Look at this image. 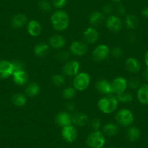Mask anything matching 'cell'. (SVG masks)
I'll return each mask as SVG.
<instances>
[{
    "mask_svg": "<svg viewBox=\"0 0 148 148\" xmlns=\"http://www.w3.org/2000/svg\"><path fill=\"white\" fill-rule=\"evenodd\" d=\"M50 21L54 29L58 31H64L70 24L69 15L62 10H58L54 12L51 16Z\"/></svg>",
    "mask_w": 148,
    "mask_h": 148,
    "instance_id": "6da1fadb",
    "label": "cell"
},
{
    "mask_svg": "<svg viewBox=\"0 0 148 148\" xmlns=\"http://www.w3.org/2000/svg\"><path fill=\"white\" fill-rule=\"evenodd\" d=\"M119 102L116 96L110 94L102 97L98 101L97 106L102 113L105 114H110L117 109Z\"/></svg>",
    "mask_w": 148,
    "mask_h": 148,
    "instance_id": "7a4b0ae2",
    "label": "cell"
},
{
    "mask_svg": "<svg viewBox=\"0 0 148 148\" xmlns=\"http://www.w3.org/2000/svg\"><path fill=\"white\" fill-rule=\"evenodd\" d=\"M115 119L120 126L126 127L131 126L134 123V116L130 110L127 108H122L118 111Z\"/></svg>",
    "mask_w": 148,
    "mask_h": 148,
    "instance_id": "3957f363",
    "label": "cell"
},
{
    "mask_svg": "<svg viewBox=\"0 0 148 148\" xmlns=\"http://www.w3.org/2000/svg\"><path fill=\"white\" fill-rule=\"evenodd\" d=\"M90 81V76L87 73L79 72L76 76H74L73 86L76 91L83 92L89 86Z\"/></svg>",
    "mask_w": 148,
    "mask_h": 148,
    "instance_id": "277c9868",
    "label": "cell"
},
{
    "mask_svg": "<svg viewBox=\"0 0 148 148\" xmlns=\"http://www.w3.org/2000/svg\"><path fill=\"white\" fill-rule=\"evenodd\" d=\"M86 144L90 148H102L105 144L103 133L99 131H94L88 136Z\"/></svg>",
    "mask_w": 148,
    "mask_h": 148,
    "instance_id": "5b68a950",
    "label": "cell"
},
{
    "mask_svg": "<svg viewBox=\"0 0 148 148\" xmlns=\"http://www.w3.org/2000/svg\"><path fill=\"white\" fill-rule=\"evenodd\" d=\"M110 53V48L105 45H100L97 47L92 52V58L96 62H101L108 58Z\"/></svg>",
    "mask_w": 148,
    "mask_h": 148,
    "instance_id": "8992f818",
    "label": "cell"
},
{
    "mask_svg": "<svg viewBox=\"0 0 148 148\" xmlns=\"http://www.w3.org/2000/svg\"><path fill=\"white\" fill-rule=\"evenodd\" d=\"M111 85L113 93L118 95L126 92L128 87V82L125 78L119 76L111 82Z\"/></svg>",
    "mask_w": 148,
    "mask_h": 148,
    "instance_id": "52a82bcc",
    "label": "cell"
},
{
    "mask_svg": "<svg viewBox=\"0 0 148 148\" xmlns=\"http://www.w3.org/2000/svg\"><path fill=\"white\" fill-rule=\"evenodd\" d=\"M121 19L119 16L116 15H110L106 20V27L108 30L113 32H119L122 28Z\"/></svg>",
    "mask_w": 148,
    "mask_h": 148,
    "instance_id": "ba28073f",
    "label": "cell"
},
{
    "mask_svg": "<svg viewBox=\"0 0 148 148\" xmlns=\"http://www.w3.org/2000/svg\"><path fill=\"white\" fill-rule=\"evenodd\" d=\"M61 134L64 140L68 142H73L78 136V132L76 127L72 124L62 128Z\"/></svg>",
    "mask_w": 148,
    "mask_h": 148,
    "instance_id": "9c48e42d",
    "label": "cell"
},
{
    "mask_svg": "<svg viewBox=\"0 0 148 148\" xmlns=\"http://www.w3.org/2000/svg\"><path fill=\"white\" fill-rule=\"evenodd\" d=\"M87 52V45L82 41H75L70 46V52L75 56H83Z\"/></svg>",
    "mask_w": 148,
    "mask_h": 148,
    "instance_id": "30bf717a",
    "label": "cell"
},
{
    "mask_svg": "<svg viewBox=\"0 0 148 148\" xmlns=\"http://www.w3.org/2000/svg\"><path fill=\"white\" fill-rule=\"evenodd\" d=\"M80 71V64L77 60L67 62L63 66V73L68 76H76Z\"/></svg>",
    "mask_w": 148,
    "mask_h": 148,
    "instance_id": "8fae6325",
    "label": "cell"
},
{
    "mask_svg": "<svg viewBox=\"0 0 148 148\" xmlns=\"http://www.w3.org/2000/svg\"><path fill=\"white\" fill-rule=\"evenodd\" d=\"M14 73L12 62L8 60H0V78L7 79L12 76Z\"/></svg>",
    "mask_w": 148,
    "mask_h": 148,
    "instance_id": "7c38bea8",
    "label": "cell"
},
{
    "mask_svg": "<svg viewBox=\"0 0 148 148\" xmlns=\"http://www.w3.org/2000/svg\"><path fill=\"white\" fill-rule=\"evenodd\" d=\"M99 38L98 31L93 26L88 27L84 32V39L88 44H95Z\"/></svg>",
    "mask_w": 148,
    "mask_h": 148,
    "instance_id": "4fadbf2b",
    "label": "cell"
},
{
    "mask_svg": "<svg viewBox=\"0 0 148 148\" xmlns=\"http://www.w3.org/2000/svg\"><path fill=\"white\" fill-rule=\"evenodd\" d=\"M96 89L99 93L102 94L104 95H110V94L113 93L111 83L105 79H99L97 82Z\"/></svg>",
    "mask_w": 148,
    "mask_h": 148,
    "instance_id": "5bb4252c",
    "label": "cell"
},
{
    "mask_svg": "<svg viewBox=\"0 0 148 148\" xmlns=\"http://www.w3.org/2000/svg\"><path fill=\"white\" fill-rule=\"evenodd\" d=\"M55 122L61 127L72 124V116L67 112H60L55 117Z\"/></svg>",
    "mask_w": 148,
    "mask_h": 148,
    "instance_id": "9a60e30c",
    "label": "cell"
},
{
    "mask_svg": "<svg viewBox=\"0 0 148 148\" xmlns=\"http://www.w3.org/2000/svg\"><path fill=\"white\" fill-rule=\"evenodd\" d=\"M42 31V25L36 20H31L27 24V31L31 36H38Z\"/></svg>",
    "mask_w": 148,
    "mask_h": 148,
    "instance_id": "2e32d148",
    "label": "cell"
},
{
    "mask_svg": "<svg viewBox=\"0 0 148 148\" xmlns=\"http://www.w3.org/2000/svg\"><path fill=\"white\" fill-rule=\"evenodd\" d=\"M137 99L142 105H148V84L141 85L137 89Z\"/></svg>",
    "mask_w": 148,
    "mask_h": 148,
    "instance_id": "e0dca14e",
    "label": "cell"
},
{
    "mask_svg": "<svg viewBox=\"0 0 148 148\" xmlns=\"http://www.w3.org/2000/svg\"><path fill=\"white\" fill-rule=\"evenodd\" d=\"M28 22L26 15L23 13H18L14 15L11 20V25L14 28L19 29L23 27Z\"/></svg>",
    "mask_w": 148,
    "mask_h": 148,
    "instance_id": "ac0fdd59",
    "label": "cell"
},
{
    "mask_svg": "<svg viewBox=\"0 0 148 148\" xmlns=\"http://www.w3.org/2000/svg\"><path fill=\"white\" fill-rule=\"evenodd\" d=\"M12 78L14 82L19 86L26 84L28 81V76L25 70L15 71L12 74Z\"/></svg>",
    "mask_w": 148,
    "mask_h": 148,
    "instance_id": "d6986e66",
    "label": "cell"
},
{
    "mask_svg": "<svg viewBox=\"0 0 148 148\" xmlns=\"http://www.w3.org/2000/svg\"><path fill=\"white\" fill-rule=\"evenodd\" d=\"M89 122V117L82 112L75 113L72 116V123L79 127H84Z\"/></svg>",
    "mask_w": 148,
    "mask_h": 148,
    "instance_id": "ffe728a7",
    "label": "cell"
},
{
    "mask_svg": "<svg viewBox=\"0 0 148 148\" xmlns=\"http://www.w3.org/2000/svg\"><path fill=\"white\" fill-rule=\"evenodd\" d=\"M49 45L55 49H61L65 45V39L62 36L55 34L49 39Z\"/></svg>",
    "mask_w": 148,
    "mask_h": 148,
    "instance_id": "44dd1931",
    "label": "cell"
},
{
    "mask_svg": "<svg viewBox=\"0 0 148 148\" xmlns=\"http://www.w3.org/2000/svg\"><path fill=\"white\" fill-rule=\"evenodd\" d=\"M126 68L128 71L136 73L141 70V64L134 58H129L126 60Z\"/></svg>",
    "mask_w": 148,
    "mask_h": 148,
    "instance_id": "7402d4cb",
    "label": "cell"
},
{
    "mask_svg": "<svg viewBox=\"0 0 148 148\" xmlns=\"http://www.w3.org/2000/svg\"><path fill=\"white\" fill-rule=\"evenodd\" d=\"M49 51V45L45 42H39L36 44L34 49V54L39 58L45 57Z\"/></svg>",
    "mask_w": 148,
    "mask_h": 148,
    "instance_id": "603a6c76",
    "label": "cell"
},
{
    "mask_svg": "<svg viewBox=\"0 0 148 148\" xmlns=\"http://www.w3.org/2000/svg\"><path fill=\"white\" fill-rule=\"evenodd\" d=\"M104 19H105V17H104V14L102 12H99V11H95L90 15L89 21V23L92 26L96 27L100 25L103 23Z\"/></svg>",
    "mask_w": 148,
    "mask_h": 148,
    "instance_id": "cb8c5ba5",
    "label": "cell"
},
{
    "mask_svg": "<svg viewBox=\"0 0 148 148\" xmlns=\"http://www.w3.org/2000/svg\"><path fill=\"white\" fill-rule=\"evenodd\" d=\"M119 132V126L113 123H106L102 128L103 134L108 136H114Z\"/></svg>",
    "mask_w": 148,
    "mask_h": 148,
    "instance_id": "d4e9b609",
    "label": "cell"
},
{
    "mask_svg": "<svg viewBox=\"0 0 148 148\" xmlns=\"http://www.w3.org/2000/svg\"><path fill=\"white\" fill-rule=\"evenodd\" d=\"M125 24L129 29L134 30L139 25V19L136 15L134 14H129L125 18Z\"/></svg>",
    "mask_w": 148,
    "mask_h": 148,
    "instance_id": "484cf974",
    "label": "cell"
},
{
    "mask_svg": "<svg viewBox=\"0 0 148 148\" xmlns=\"http://www.w3.org/2000/svg\"><path fill=\"white\" fill-rule=\"evenodd\" d=\"M25 92V95L27 96L33 97L36 96L39 93V92H40V86L36 83H31L26 86Z\"/></svg>",
    "mask_w": 148,
    "mask_h": 148,
    "instance_id": "4316f807",
    "label": "cell"
},
{
    "mask_svg": "<svg viewBox=\"0 0 148 148\" xmlns=\"http://www.w3.org/2000/svg\"><path fill=\"white\" fill-rule=\"evenodd\" d=\"M12 102L15 106L23 107L27 103V98L21 93H16L12 97Z\"/></svg>",
    "mask_w": 148,
    "mask_h": 148,
    "instance_id": "83f0119b",
    "label": "cell"
},
{
    "mask_svg": "<svg viewBox=\"0 0 148 148\" xmlns=\"http://www.w3.org/2000/svg\"><path fill=\"white\" fill-rule=\"evenodd\" d=\"M128 139L131 142H136L140 136V130L136 126H132L129 129L127 132Z\"/></svg>",
    "mask_w": 148,
    "mask_h": 148,
    "instance_id": "f1b7e54d",
    "label": "cell"
},
{
    "mask_svg": "<svg viewBox=\"0 0 148 148\" xmlns=\"http://www.w3.org/2000/svg\"><path fill=\"white\" fill-rule=\"evenodd\" d=\"M76 95V90L73 86H68L65 88L62 92V96L66 99H72L73 98L75 97Z\"/></svg>",
    "mask_w": 148,
    "mask_h": 148,
    "instance_id": "f546056e",
    "label": "cell"
},
{
    "mask_svg": "<svg viewBox=\"0 0 148 148\" xmlns=\"http://www.w3.org/2000/svg\"><path fill=\"white\" fill-rule=\"evenodd\" d=\"M52 82L55 86L60 87V86H62L65 84V77H64V76L61 75V74H55L52 78Z\"/></svg>",
    "mask_w": 148,
    "mask_h": 148,
    "instance_id": "4dcf8cb0",
    "label": "cell"
},
{
    "mask_svg": "<svg viewBox=\"0 0 148 148\" xmlns=\"http://www.w3.org/2000/svg\"><path fill=\"white\" fill-rule=\"evenodd\" d=\"M119 102H130L133 100V96L132 94L128 93V92H123V93L118 95L116 96Z\"/></svg>",
    "mask_w": 148,
    "mask_h": 148,
    "instance_id": "1f68e13d",
    "label": "cell"
},
{
    "mask_svg": "<svg viewBox=\"0 0 148 148\" xmlns=\"http://www.w3.org/2000/svg\"><path fill=\"white\" fill-rule=\"evenodd\" d=\"M39 7L45 12H49L52 10V4L48 0H41L39 3Z\"/></svg>",
    "mask_w": 148,
    "mask_h": 148,
    "instance_id": "d6a6232c",
    "label": "cell"
},
{
    "mask_svg": "<svg viewBox=\"0 0 148 148\" xmlns=\"http://www.w3.org/2000/svg\"><path fill=\"white\" fill-rule=\"evenodd\" d=\"M57 58L60 61H62V62H65L68 60L70 58V52H68L67 50H62L58 54Z\"/></svg>",
    "mask_w": 148,
    "mask_h": 148,
    "instance_id": "836d02e7",
    "label": "cell"
},
{
    "mask_svg": "<svg viewBox=\"0 0 148 148\" xmlns=\"http://www.w3.org/2000/svg\"><path fill=\"white\" fill-rule=\"evenodd\" d=\"M12 66H13L14 72L15 71H22V70H25V66H24V64L22 61L19 60H15L12 62Z\"/></svg>",
    "mask_w": 148,
    "mask_h": 148,
    "instance_id": "e575fe53",
    "label": "cell"
},
{
    "mask_svg": "<svg viewBox=\"0 0 148 148\" xmlns=\"http://www.w3.org/2000/svg\"><path fill=\"white\" fill-rule=\"evenodd\" d=\"M128 86L132 89H138L140 85V82L136 78H132L130 79L129 82H128Z\"/></svg>",
    "mask_w": 148,
    "mask_h": 148,
    "instance_id": "d590c367",
    "label": "cell"
},
{
    "mask_svg": "<svg viewBox=\"0 0 148 148\" xmlns=\"http://www.w3.org/2000/svg\"><path fill=\"white\" fill-rule=\"evenodd\" d=\"M67 2H68V0H52V5L54 8L60 10L65 7Z\"/></svg>",
    "mask_w": 148,
    "mask_h": 148,
    "instance_id": "8d00e7d4",
    "label": "cell"
},
{
    "mask_svg": "<svg viewBox=\"0 0 148 148\" xmlns=\"http://www.w3.org/2000/svg\"><path fill=\"white\" fill-rule=\"evenodd\" d=\"M101 126L100 120L97 118H94L90 121V126L94 131H99Z\"/></svg>",
    "mask_w": 148,
    "mask_h": 148,
    "instance_id": "74e56055",
    "label": "cell"
},
{
    "mask_svg": "<svg viewBox=\"0 0 148 148\" xmlns=\"http://www.w3.org/2000/svg\"><path fill=\"white\" fill-rule=\"evenodd\" d=\"M110 53L112 56L115 58H120L123 56V51L121 47H115L110 51Z\"/></svg>",
    "mask_w": 148,
    "mask_h": 148,
    "instance_id": "f35d334b",
    "label": "cell"
},
{
    "mask_svg": "<svg viewBox=\"0 0 148 148\" xmlns=\"http://www.w3.org/2000/svg\"><path fill=\"white\" fill-rule=\"evenodd\" d=\"M113 8L110 4H105L102 8V13L105 15H110L113 12Z\"/></svg>",
    "mask_w": 148,
    "mask_h": 148,
    "instance_id": "ab89813d",
    "label": "cell"
},
{
    "mask_svg": "<svg viewBox=\"0 0 148 148\" xmlns=\"http://www.w3.org/2000/svg\"><path fill=\"white\" fill-rule=\"evenodd\" d=\"M116 11H117V13L119 16H124L126 15V8L121 4H119L117 6V8H116Z\"/></svg>",
    "mask_w": 148,
    "mask_h": 148,
    "instance_id": "60d3db41",
    "label": "cell"
},
{
    "mask_svg": "<svg viewBox=\"0 0 148 148\" xmlns=\"http://www.w3.org/2000/svg\"><path fill=\"white\" fill-rule=\"evenodd\" d=\"M65 108H66L67 110L68 111H73L75 110L76 106H75V104L72 102H67L66 105H65Z\"/></svg>",
    "mask_w": 148,
    "mask_h": 148,
    "instance_id": "b9f144b4",
    "label": "cell"
},
{
    "mask_svg": "<svg viewBox=\"0 0 148 148\" xmlns=\"http://www.w3.org/2000/svg\"><path fill=\"white\" fill-rule=\"evenodd\" d=\"M142 15L144 17V18L148 19V7H146V8H145L143 10H142Z\"/></svg>",
    "mask_w": 148,
    "mask_h": 148,
    "instance_id": "7bdbcfd3",
    "label": "cell"
},
{
    "mask_svg": "<svg viewBox=\"0 0 148 148\" xmlns=\"http://www.w3.org/2000/svg\"><path fill=\"white\" fill-rule=\"evenodd\" d=\"M143 78L145 81L148 82V67L145 68V71L143 73Z\"/></svg>",
    "mask_w": 148,
    "mask_h": 148,
    "instance_id": "ee69618b",
    "label": "cell"
},
{
    "mask_svg": "<svg viewBox=\"0 0 148 148\" xmlns=\"http://www.w3.org/2000/svg\"><path fill=\"white\" fill-rule=\"evenodd\" d=\"M145 62L146 64V66L148 67V50L147 51L145 55Z\"/></svg>",
    "mask_w": 148,
    "mask_h": 148,
    "instance_id": "f6af8a7d",
    "label": "cell"
},
{
    "mask_svg": "<svg viewBox=\"0 0 148 148\" xmlns=\"http://www.w3.org/2000/svg\"><path fill=\"white\" fill-rule=\"evenodd\" d=\"M112 1H113V2H120L121 0H112Z\"/></svg>",
    "mask_w": 148,
    "mask_h": 148,
    "instance_id": "bcb514c9",
    "label": "cell"
},
{
    "mask_svg": "<svg viewBox=\"0 0 148 148\" xmlns=\"http://www.w3.org/2000/svg\"><path fill=\"white\" fill-rule=\"evenodd\" d=\"M110 148H116V147H110Z\"/></svg>",
    "mask_w": 148,
    "mask_h": 148,
    "instance_id": "7dc6e473",
    "label": "cell"
}]
</instances>
